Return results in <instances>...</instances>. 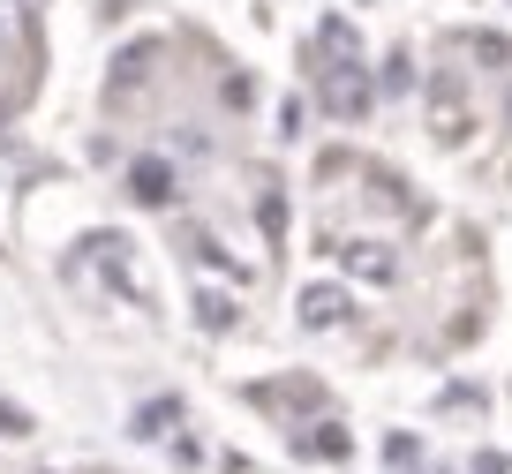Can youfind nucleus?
I'll return each mask as SVG.
<instances>
[{"label":"nucleus","mask_w":512,"mask_h":474,"mask_svg":"<svg viewBox=\"0 0 512 474\" xmlns=\"http://www.w3.org/2000/svg\"><path fill=\"white\" fill-rule=\"evenodd\" d=\"M174 399H159V407H144V414H136V437H159V429H174Z\"/></svg>","instance_id":"1"},{"label":"nucleus","mask_w":512,"mask_h":474,"mask_svg":"<svg viewBox=\"0 0 512 474\" xmlns=\"http://www.w3.org/2000/svg\"><path fill=\"white\" fill-rule=\"evenodd\" d=\"M0 429H16V437H23V429H31V414H23L16 399H0Z\"/></svg>","instance_id":"2"},{"label":"nucleus","mask_w":512,"mask_h":474,"mask_svg":"<svg viewBox=\"0 0 512 474\" xmlns=\"http://www.w3.org/2000/svg\"><path fill=\"white\" fill-rule=\"evenodd\" d=\"M475 474H505V459H497V452H490V459H475Z\"/></svg>","instance_id":"3"}]
</instances>
